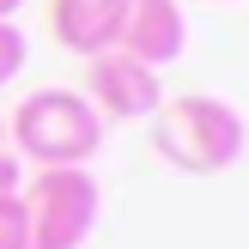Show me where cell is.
<instances>
[{
	"label": "cell",
	"mask_w": 249,
	"mask_h": 249,
	"mask_svg": "<svg viewBox=\"0 0 249 249\" xmlns=\"http://www.w3.org/2000/svg\"><path fill=\"white\" fill-rule=\"evenodd\" d=\"M116 49L134 55V61H146V67H170V61L189 49L182 0H128V18H122Z\"/></svg>",
	"instance_id": "5"
},
{
	"label": "cell",
	"mask_w": 249,
	"mask_h": 249,
	"mask_svg": "<svg viewBox=\"0 0 249 249\" xmlns=\"http://www.w3.org/2000/svg\"><path fill=\"white\" fill-rule=\"evenodd\" d=\"M85 104L104 122H152V109L164 104L158 67L122 55V49H104V55L85 61Z\"/></svg>",
	"instance_id": "4"
},
{
	"label": "cell",
	"mask_w": 249,
	"mask_h": 249,
	"mask_svg": "<svg viewBox=\"0 0 249 249\" xmlns=\"http://www.w3.org/2000/svg\"><path fill=\"white\" fill-rule=\"evenodd\" d=\"M0 249H31V225H24L18 195H0Z\"/></svg>",
	"instance_id": "8"
},
{
	"label": "cell",
	"mask_w": 249,
	"mask_h": 249,
	"mask_svg": "<svg viewBox=\"0 0 249 249\" xmlns=\"http://www.w3.org/2000/svg\"><path fill=\"white\" fill-rule=\"evenodd\" d=\"M24 6V0H0V18H12V12H18Z\"/></svg>",
	"instance_id": "10"
},
{
	"label": "cell",
	"mask_w": 249,
	"mask_h": 249,
	"mask_svg": "<svg viewBox=\"0 0 249 249\" xmlns=\"http://www.w3.org/2000/svg\"><path fill=\"white\" fill-rule=\"evenodd\" d=\"M18 189H24L18 182V152L6 146V152H0V195H18Z\"/></svg>",
	"instance_id": "9"
},
{
	"label": "cell",
	"mask_w": 249,
	"mask_h": 249,
	"mask_svg": "<svg viewBox=\"0 0 249 249\" xmlns=\"http://www.w3.org/2000/svg\"><path fill=\"white\" fill-rule=\"evenodd\" d=\"M104 128L109 122L85 104V91H67V85H43L31 91L6 122V146L18 158H31L36 170L49 164H91L104 152Z\"/></svg>",
	"instance_id": "2"
},
{
	"label": "cell",
	"mask_w": 249,
	"mask_h": 249,
	"mask_svg": "<svg viewBox=\"0 0 249 249\" xmlns=\"http://www.w3.org/2000/svg\"><path fill=\"white\" fill-rule=\"evenodd\" d=\"M0 152H6V122H0Z\"/></svg>",
	"instance_id": "11"
},
{
	"label": "cell",
	"mask_w": 249,
	"mask_h": 249,
	"mask_svg": "<svg viewBox=\"0 0 249 249\" xmlns=\"http://www.w3.org/2000/svg\"><path fill=\"white\" fill-rule=\"evenodd\" d=\"M31 249H85L104 213V189H97L91 164H49L18 189Z\"/></svg>",
	"instance_id": "3"
},
{
	"label": "cell",
	"mask_w": 249,
	"mask_h": 249,
	"mask_svg": "<svg viewBox=\"0 0 249 249\" xmlns=\"http://www.w3.org/2000/svg\"><path fill=\"white\" fill-rule=\"evenodd\" d=\"M122 18H128V0H49V31H55L61 49L73 55H104L116 49Z\"/></svg>",
	"instance_id": "6"
},
{
	"label": "cell",
	"mask_w": 249,
	"mask_h": 249,
	"mask_svg": "<svg viewBox=\"0 0 249 249\" xmlns=\"http://www.w3.org/2000/svg\"><path fill=\"white\" fill-rule=\"evenodd\" d=\"M24 61H31V36L18 31V18H0V91L18 79Z\"/></svg>",
	"instance_id": "7"
},
{
	"label": "cell",
	"mask_w": 249,
	"mask_h": 249,
	"mask_svg": "<svg viewBox=\"0 0 249 249\" xmlns=\"http://www.w3.org/2000/svg\"><path fill=\"white\" fill-rule=\"evenodd\" d=\"M152 152L182 177H219L249 152V122L213 91H182L152 109Z\"/></svg>",
	"instance_id": "1"
}]
</instances>
